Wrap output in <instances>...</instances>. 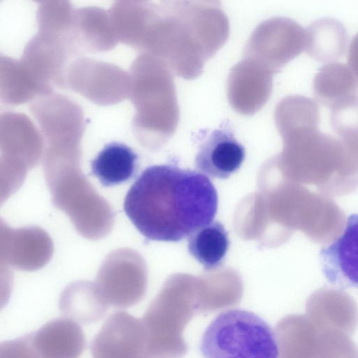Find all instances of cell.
Returning <instances> with one entry per match:
<instances>
[{
	"label": "cell",
	"mask_w": 358,
	"mask_h": 358,
	"mask_svg": "<svg viewBox=\"0 0 358 358\" xmlns=\"http://www.w3.org/2000/svg\"><path fill=\"white\" fill-rule=\"evenodd\" d=\"M324 275L340 289H358V213L350 215L342 234L320 251Z\"/></svg>",
	"instance_id": "5b68a950"
},
{
	"label": "cell",
	"mask_w": 358,
	"mask_h": 358,
	"mask_svg": "<svg viewBox=\"0 0 358 358\" xmlns=\"http://www.w3.org/2000/svg\"><path fill=\"white\" fill-rule=\"evenodd\" d=\"M0 358H43L36 349L33 333L0 344Z\"/></svg>",
	"instance_id": "9a60e30c"
},
{
	"label": "cell",
	"mask_w": 358,
	"mask_h": 358,
	"mask_svg": "<svg viewBox=\"0 0 358 358\" xmlns=\"http://www.w3.org/2000/svg\"><path fill=\"white\" fill-rule=\"evenodd\" d=\"M330 122L334 131L341 137L358 132V96L331 107Z\"/></svg>",
	"instance_id": "5bb4252c"
},
{
	"label": "cell",
	"mask_w": 358,
	"mask_h": 358,
	"mask_svg": "<svg viewBox=\"0 0 358 358\" xmlns=\"http://www.w3.org/2000/svg\"><path fill=\"white\" fill-rule=\"evenodd\" d=\"M348 34L338 20L322 17L312 22L306 31V52L320 62L338 59L346 48Z\"/></svg>",
	"instance_id": "30bf717a"
},
{
	"label": "cell",
	"mask_w": 358,
	"mask_h": 358,
	"mask_svg": "<svg viewBox=\"0 0 358 358\" xmlns=\"http://www.w3.org/2000/svg\"><path fill=\"white\" fill-rule=\"evenodd\" d=\"M196 313L198 303L189 296L164 293L157 297L141 319L149 355L152 358H182L188 350L183 332Z\"/></svg>",
	"instance_id": "3957f363"
},
{
	"label": "cell",
	"mask_w": 358,
	"mask_h": 358,
	"mask_svg": "<svg viewBox=\"0 0 358 358\" xmlns=\"http://www.w3.org/2000/svg\"><path fill=\"white\" fill-rule=\"evenodd\" d=\"M316 99L330 108L357 96L358 78L345 64L330 62L321 66L313 83Z\"/></svg>",
	"instance_id": "9c48e42d"
},
{
	"label": "cell",
	"mask_w": 358,
	"mask_h": 358,
	"mask_svg": "<svg viewBox=\"0 0 358 358\" xmlns=\"http://www.w3.org/2000/svg\"><path fill=\"white\" fill-rule=\"evenodd\" d=\"M320 113L312 99L294 95L285 98L278 109V122L281 131L299 127H318Z\"/></svg>",
	"instance_id": "4fadbf2b"
},
{
	"label": "cell",
	"mask_w": 358,
	"mask_h": 358,
	"mask_svg": "<svg viewBox=\"0 0 358 358\" xmlns=\"http://www.w3.org/2000/svg\"><path fill=\"white\" fill-rule=\"evenodd\" d=\"M217 190L204 174L172 164L147 167L124 201V210L147 239L179 241L213 222Z\"/></svg>",
	"instance_id": "6da1fadb"
},
{
	"label": "cell",
	"mask_w": 358,
	"mask_h": 358,
	"mask_svg": "<svg viewBox=\"0 0 358 358\" xmlns=\"http://www.w3.org/2000/svg\"><path fill=\"white\" fill-rule=\"evenodd\" d=\"M187 242L189 253L206 271L215 269L222 264L229 246L228 233L218 221L191 234Z\"/></svg>",
	"instance_id": "8fae6325"
},
{
	"label": "cell",
	"mask_w": 358,
	"mask_h": 358,
	"mask_svg": "<svg viewBox=\"0 0 358 358\" xmlns=\"http://www.w3.org/2000/svg\"><path fill=\"white\" fill-rule=\"evenodd\" d=\"M203 358H278L271 326L242 309L220 313L205 329L199 345Z\"/></svg>",
	"instance_id": "7a4b0ae2"
},
{
	"label": "cell",
	"mask_w": 358,
	"mask_h": 358,
	"mask_svg": "<svg viewBox=\"0 0 358 358\" xmlns=\"http://www.w3.org/2000/svg\"><path fill=\"white\" fill-rule=\"evenodd\" d=\"M132 358H152L148 353H143Z\"/></svg>",
	"instance_id": "e0dca14e"
},
{
	"label": "cell",
	"mask_w": 358,
	"mask_h": 358,
	"mask_svg": "<svg viewBox=\"0 0 358 358\" xmlns=\"http://www.w3.org/2000/svg\"><path fill=\"white\" fill-rule=\"evenodd\" d=\"M138 160V155L128 145L110 142L91 161V174L103 187L120 185L134 178Z\"/></svg>",
	"instance_id": "ba28073f"
},
{
	"label": "cell",
	"mask_w": 358,
	"mask_h": 358,
	"mask_svg": "<svg viewBox=\"0 0 358 358\" xmlns=\"http://www.w3.org/2000/svg\"><path fill=\"white\" fill-rule=\"evenodd\" d=\"M32 333L43 358H79L86 345L81 327L68 318L50 320Z\"/></svg>",
	"instance_id": "52a82bcc"
},
{
	"label": "cell",
	"mask_w": 358,
	"mask_h": 358,
	"mask_svg": "<svg viewBox=\"0 0 358 358\" xmlns=\"http://www.w3.org/2000/svg\"><path fill=\"white\" fill-rule=\"evenodd\" d=\"M245 157L243 145L227 126H222L213 131L200 145L195 166L207 177L226 179L241 167Z\"/></svg>",
	"instance_id": "8992f818"
},
{
	"label": "cell",
	"mask_w": 358,
	"mask_h": 358,
	"mask_svg": "<svg viewBox=\"0 0 358 358\" xmlns=\"http://www.w3.org/2000/svg\"><path fill=\"white\" fill-rule=\"evenodd\" d=\"M59 310L66 318L82 324H89L104 317L107 303L93 290L73 288L62 296Z\"/></svg>",
	"instance_id": "7c38bea8"
},
{
	"label": "cell",
	"mask_w": 358,
	"mask_h": 358,
	"mask_svg": "<svg viewBox=\"0 0 358 358\" xmlns=\"http://www.w3.org/2000/svg\"><path fill=\"white\" fill-rule=\"evenodd\" d=\"M350 68L358 78V34L352 39L348 55Z\"/></svg>",
	"instance_id": "2e32d148"
},
{
	"label": "cell",
	"mask_w": 358,
	"mask_h": 358,
	"mask_svg": "<svg viewBox=\"0 0 358 358\" xmlns=\"http://www.w3.org/2000/svg\"><path fill=\"white\" fill-rule=\"evenodd\" d=\"M142 320L124 311L110 315L92 340L93 358H132L148 353Z\"/></svg>",
	"instance_id": "277c9868"
}]
</instances>
